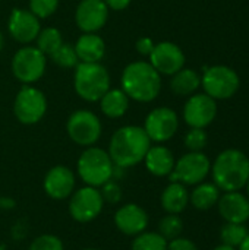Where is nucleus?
<instances>
[{
	"mask_svg": "<svg viewBox=\"0 0 249 250\" xmlns=\"http://www.w3.org/2000/svg\"><path fill=\"white\" fill-rule=\"evenodd\" d=\"M151 141L141 126H123L117 129L109 144V155L119 168L135 167L142 163Z\"/></svg>",
	"mask_w": 249,
	"mask_h": 250,
	"instance_id": "1",
	"label": "nucleus"
},
{
	"mask_svg": "<svg viewBox=\"0 0 249 250\" xmlns=\"http://www.w3.org/2000/svg\"><path fill=\"white\" fill-rule=\"evenodd\" d=\"M120 83V89L129 98L139 103H150L160 94L161 76L150 62H132L125 67Z\"/></svg>",
	"mask_w": 249,
	"mask_h": 250,
	"instance_id": "2",
	"label": "nucleus"
},
{
	"mask_svg": "<svg viewBox=\"0 0 249 250\" xmlns=\"http://www.w3.org/2000/svg\"><path fill=\"white\" fill-rule=\"evenodd\" d=\"M214 185L223 192H236L247 186L249 158L239 149H226L211 166Z\"/></svg>",
	"mask_w": 249,
	"mask_h": 250,
	"instance_id": "3",
	"label": "nucleus"
},
{
	"mask_svg": "<svg viewBox=\"0 0 249 250\" xmlns=\"http://www.w3.org/2000/svg\"><path fill=\"white\" fill-rule=\"evenodd\" d=\"M114 164L107 151L98 146H88L78 158L76 171L87 186L101 188L114 177Z\"/></svg>",
	"mask_w": 249,
	"mask_h": 250,
	"instance_id": "4",
	"label": "nucleus"
},
{
	"mask_svg": "<svg viewBox=\"0 0 249 250\" xmlns=\"http://www.w3.org/2000/svg\"><path fill=\"white\" fill-rule=\"evenodd\" d=\"M73 86L76 94L88 101H100L110 89V75L100 63H78L75 67Z\"/></svg>",
	"mask_w": 249,
	"mask_h": 250,
	"instance_id": "5",
	"label": "nucleus"
},
{
	"mask_svg": "<svg viewBox=\"0 0 249 250\" xmlns=\"http://www.w3.org/2000/svg\"><path fill=\"white\" fill-rule=\"evenodd\" d=\"M69 214L76 223L85 224L94 221L104 208V199L98 188L84 186L73 190L69 199Z\"/></svg>",
	"mask_w": 249,
	"mask_h": 250,
	"instance_id": "6",
	"label": "nucleus"
},
{
	"mask_svg": "<svg viewBox=\"0 0 249 250\" xmlns=\"http://www.w3.org/2000/svg\"><path fill=\"white\" fill-rule=\"evenodd\" d=\"M211 171V163L203 152H188L182 155L173 171L169 174L170 182H179L185 186H195L203 183Z\"/></svg>",
	"mask_w": 249,
	"mask_h": 250,
	"instance_id": "7",
	"label": "nucleus"
},
{
	"mask_svg": "<svg viewBox=\"0 0 249 250\" xmlns=\"http://www.w3.org/2000/svg\"><path fill=\"white\" fill-rule=\"evenodd\" d=\"M238 73L227 66H213L204 70L201 85L207 95L214 100H227L239 89Z\"/></svg>",
	"mask_w": 249,
	"mask_h": 250,
	"instance_id": "8",
	"label": "nucleus"
},
{
	"mask_svg": "<svg viewBox=\"0 0 249 250\" xmlns=\"http://www.w3.org/2000/svg\"><path fill=\"white\" fill-rule=\"evenodd\" d=\"M47 111L45 95L29 85L21 88L13 101V114L22 125L38 123Z\"/></svg>",
	"mask_w": 249,
	"mask_h": 250,
	"instance_id": "9",
	"label": "nucleus"
},
{
	"mask_svg": "<svg viewBox=\"0 0 249 250\" xmlns=\"http://www.w3.org/2000/svg\"><path fill=\"white\" fill-rule=\"evenodd\" d=\"M69 138L81 146H92L101 136V122L90 110H76L66 123Z\"/></svg>",
	"mask_w": 249,
	"mask_h": 250,
	"instance_id": "10",
	"label": "nucleus"
},
{
	"mask_svg": "<svg viewBox=\"0 0 249 250\" xmlns=\"http://www.w3.org/2000/svg\"><path fill=\"white\" fill-rule=\"evenodd\" d=\"M47 59L37 47H22L12 59V72L15 78L25 85L37 82L45 70Z\"/></svg>",
	"mask_w": 249,
	"mask_h": 250,
	"instance_id": "11",
	"label": "nucleus"
},
{
	"mask_svg": "<svg viewBox=\"0 0 249 250\" xmlns=\"http://www.w3.org/2000/svg\"><path fill=\"white\" fill-rule=\"evenodd\" d=\"M179 127L178 114L169 107H157L148 113L144 122V130L151 142L163 144L175 136Z\"/></svg>",
	"mask_w": 249,
	"mask_h": 250,
	"instance_id": "12",
	"label": "nucleus"
},
{
	"mask_svg": "<svg viewBox=\"0 0 249 250\" xmlns=\"http://www.w3.org/2000/svg\"><path fill=\"white\" fill-rule=\"evenodd\" d=\"M217 116L216 100L207 94L192 95L183 107V119L189 127L204 129Z\"/></svg>",
	"mask_w": 249,
	"mask_h": 250,
	"instance_id": "13",
	"label": "nucleus"
},
{
	"mask_svg": "<svg viewBox=\"0 0 249 250\" xmlns=\"http://www.w3.org/2000/svg\"><path fill=\"white\" fill-rule=\"evenodd\" d=\"M148 57L151 66L160 75H175L185 64V54L181 47L169 41L156 44Z\"/></svg>",
	"mask_w": 249,
	"mask_h": 250,
	"instance_id": "14",
	"label": "nucleus"
},
{
	"mask_svg": "<svg viewBox=\"0 0 249 250\" xmlns=\"http://www.w3.org/2000/svg\"><path fill=\"white\" fill-rule=\"evenodd\" d=\"M75 174L66 166L51 167L43 180V189L45 195L54 201H63L70 198L75 190Z\"/></svg>",
	"mask_w": 249,
	"mask_h": 250,
	"instance_id": "15",
	"label": "nucleus"
},
{
	"mask_svg": "<svg viewBox=\"0 0 249 250\" xmlns=\"http://www.w3.org/2000/svg\"><path fill=\"white\" fill-rule=\"evenodd\" d=\"M113 221L122 234L135 237L147 230L150 218L147 211L138 204H125L114 212Z\"/></svg>",
	"mask_w": 249,
	"mask_h": 250,
	"instance_id": "16",
	"label": "nucleus"
},
{
	"mask_svg": "<svg viewBox=\"0 0 249 250\" xmlns=\"http://www.w3.org/2000/svg\"><path fill=\"white\" fill-rule=\"evenodd\" d=\"M109 19V7L103 0H82L75 12V21L82 32H97Z\"/></svg>",
	"mask_w": 249,
	"mask_h": 250,
	"instance_id": "17",
	"label": "nucleus"
},
{
	"mask_svg": "<svg viewBox=\"0 0 249 250\" xmlns=\"http://www.w3.org/2000/svg\"><path fill=\"white\" fill-rule=\"evenodd\" d=\"M10 35L18 41V42H31L34 41L40 31V19L29 10L25 9H13L10 16H9V23H7Z\"/></svg>",
	"mask_w": 249,
	"mask_h": 250,
	"instance_id": "18",
	"label": "nucleus"
},
{
	"mask_svg": "<svg viewBox=\"0 0 249 250\" xmlns=\"http://www.w3.org/2000/svg\"><path fill=\"white\" fill-rule=\"evenodd\" d=\"M219 212L226 223L245 224L249 220V199L239 190L226 192L219 198Z\"/></svg>",
	"mask_w": 249,
	"mask_h": 250,
	"instance_id": "19",
	"label": "nucleus"
},
{
	"mask_svg": "<svg viewBox=\"0 0 249 250\" xmlns=\"http://www.w3.org/2000/svg\"><path fill=\"white\" fill-rule=\"evenodd\" d=\"M147 170L156 176V177H169V174L173 171L176 160L173 152L163 146V145H156L150 146L145 158H144Z\"/></svg>",
	"mask_w": 249,
	"mask_h": 250,
	"instance_id": "20",
	"label": "nucleus"
},
{
	"mask_svg": "<svg viewBox=\"0 0 249 250\" xmlns=\"http://www.w3.org/2000/svg\"><path fill=\"white\" fill-rule=\"evenodd\" d=\"M73 47L81 63H100L106 54L104 40L95 32H84Z\"/></svg>",
	"mask_w": 249,
	"mask_h": 250,
	"instance_id": "21",
	"label": "nucleus"
},
{
	"mask_svg": "<svg viewBox=\"0 0 249 250\" xmlns=\"http://www.w3.org/2000/svg\"><path fill=\"white\" fill-rule=\"evenodd\" d=\"M161 208L167 214H181L182 211L186 209L189 204V192L185 185L179 182H170L161 193L160 198Z\"/></svg>",
	"mask_w": 249,
	"mask_h": 250,
	"instance_id": "22",
	"label": "nucleus"
},
{
	"mask_svg": "<svg viewBox=\"0 0 249 250\" xmlns=\"http://www.w3.org/2000/svg\"><path fill=\"white\" fill-rule=\"evenodd\" d=\"M100 107L104 116L119 119L125 116L129 108V97L122 89H109L100 98Z\"/></svg>",
	"mask_w": 249,
	"mask_h": 250,
	"instance_id": "23",
	"label": "nucleus"
},
{
	"mask_svg": "<svg viewBox=\"0 0 249 250\" xmlns=\"http://www.w3.org/2000/svg\"><path fill=\"white\" fill-rule=\"evenodd\" d=\"M220 198V189L214 183H198L195 185V189L189 193V202L194 208L200 211L211 209L214 205H217Z\"/></svg>",
	"mask_w": 249,
	"mask_h": 250,
	"instance_id": "24",
	"label": "nucleus"
},
{
	"mask_svg": "<svg viewBox=\"0 0 249 250\" xmlns=\"http://www.w3.org/2000/svg\"><path fill=\"white\" fill-rule=\"evenodd\" d=\"M172 76L170 88L176 95L181 97L194 94L201 85V78L194 69H181Z\"/></svg>",
	"mask_w": 249,
	"mask_h": 250,
	"instance_id": "25",
	"label": "nucleus"
},
{
	"mask_svg": "<svg viewBox=\"0 0 249 250\" xmlns=\"http://www.w3.org/2000/svg\"><path fill=\"white\" fill-rule=\"evenodd\" d=\"M131 250H167V240L157 231H142L135 236Z\"/></svg>",
	"mask_w": 249,
	"mask_h": 250,
	"instance_id": "26",
	"label": "nucleus"
},
{
	"mask_svg": "<svg viewBox=\"0 0 249 250\" xmlns=\"http://www.w3.org/2000/svg\"><path fill=\"white\" fill-rule=\"evenodd\" d=\"M35 40H37V48L44 56H51L63 42L62 34L56 28H44V29H41Z\"/></svg>",
	"mask_w": 249,
	"mask_h": 250,
	"instance_id": "27",
	"label": "nucleus"
},
{
	"mask_svg": "<svg viewBox=\"0 0 249 250\" xmlns=\"http://www.w3.org/2000/svg\"><path fill=\"white\" fill-rule=\"evenodd\" d=\"M248 234V229L245 227V224L226 223L222 227L220 239H222L223 245H227V246H232V248H239L242 245V242L247 239Z\"/></svg>",
	"mask_w": 249,
	"mask_h": 250,
	"instance_id": "28",
	"label": "nucleus"
},
{
	"mask_svg": "<svg viewBox=\"0 0 249 250\" xmlns=\"http://www.w3.org/2000/svg\"><path fill=\"white\" fill-rule=\"evenodd\" d=\"M182 231H183V221L178 214H167L158 223V233L167 242L181 237Z\"/></svg>",
	"mask_w": 249,
	"mask_h": 250,
	"instance_id": "29",
	"label": "nucleus"
},
{
	"mask_svg": "<svg viewBox=\"0 0 249 250\" xmlns=\"http://www.w3.org/2000/svg\"><path fill=\"white\" fill-rule=\"evenodd\" d=\"M50 59L60 67L63 69H70V67H76L79 59L76 56L75 47L68 44V42H62V45L50 56Z\"/></svg>",
	"mask_w": 249,
	"mask_h": 250,
	"instance_id": "30",
	"label": "nucleus"
},
{
	"mask_svg": "<svg viewBox=\"0 0 249 250\" xmlns=\"http://www.w3.org/2000/svg\"><path fill=\"white\" fill-rule=\"evenodd\" d=\"M208 142V136L204 129L191 127V130L185 135V146L189 152H201Z\"/></svg>",
	"mask_w": 249,
	"mask_h": 250,
	"instance_id": "31",
	"label": "nucleus"
},
{
	"mask_svg": "<svg viewBox=\"0 0 249 250\" xmlns=\"http://www.w3.org/2000/svg\"><path fill=\"white\" fill-rule=\"evenodd\" d=\"M59 7V0H29V12H32L38 19H45L51 16Z\"/></svg>",
	"mask_w": 249,
	"mask_h": 250,
	"instance_id": "32",
	"label": "nucleus"
},
{
	"mask_svg": "<svg viewBox=\"0 0 249 250\" xmlns=\"http://www.w3.org/2000/svg\"><path fill=\"white\" fill-rule=\"evenodd\" d=\"M28 250H65V246L57 236L41 234L31 242Z\"/></svg>",
	"mask_w": 249,
	"mask_h": 250,
	"instance_id": "33",
	"label": "nucleus"
},
{
	"mask_svg": "<svg viewBox=\"0 0 249 250\" xmlns=\"http://www.w3.org/2000/svg\"><path fill=\"white\" fill-rule=\"evenodd\" d=\"M98 189L101 192V196L104 199V204L107 202L110 205H116V204L120 202V199H122V188H120V185L116 180L110 179L109 182H106Z\"/></svg>",
	"mask_w": 249,
	"mask_h": 250,
	"instance_id": "34",
	"label": "nucleus"
},
{
	"mask_svg": "<svg viewBox=\"0 0 249 250\" xmlns=\"http://www.w3.org/2000/svg\"><path fill=\"white\" fill-rule=\"evenodd\" d=\"M167 250H198L197 245L185 237H176L167 242Z\"/></svg>",
	"mask_w": 249,
	"mask_h": 250,
	"instance_id": "35",
	"label": "nucleus"
},
{
	"mask_svg": "<svg viewBox=\"0 0 249 250\" xmlns=\"http://www.w3.org/2000/svg\"><path fill=\"white\" fill-rule=\"evenodd\" d=\"M154 45H156V44L153 42L151 38L142 37V38H139V40L136 41V51H138L139 54H142V56H150L151 51H153V48H154Z\"/></svg>",
	"mask_w": 249,
	"mask_h": 250,
	"instance_id": "36",
	"label": "nucleus"
},
{
	"mask_svg": "<svg viewBox=\"0 0 249 250\" xmlns=\"http://www.w3.org/2000/svg\"><path fill=\"white\" fill-rule=\"evenodd\" d=\"M109 9H113V10H123L126 9L129 4H131V0H103Z\"/></svg>",
	"mask_w": 249,
	"mask_h": 250,
	"instance_id": "37",
	"label": "nucleus"
},
{
	"mask_svg": "<svg viewBox=\"0 0 249 250\" xmlns=\"http://www.w3.org/2000/svg\"><path fill=\"white\" fill-rule=\"evenodd\" d=\"M15 201L12 198H7V196H0V209L3 211H9V209H13L15 208Z\"/></svg>",
	"mask_w": 249,
	"mask_h": 250,
	"instance_id": "38",
	"label": "nucleus"
},
{
	"mask_svg": "<svg viewBox=\"0 0 249 250\" xmlns=\"http://www.w3.org/2000/svg\"><path fill=\"white\" fill-rule=\"evenodd\" d=\"M239 250H249V234L247 236V239L242 242V245L239 246Z\"/></svg>",
	"mask_w": 249,
	"mask_h": 250,
	"instance_id": "39",
	"label": "nucleus"
},
{
	"mask_svg": "<svg viewBox=\"0 0 249 250\" xmlns=\"http://www.w3.org/2000/svg\"><path fill=\"white\" fill-rule=\"evenodd\" d=\"M213 250H236V248H232V246H227V245H220V246L214 248Z\"/></svg>",
	"mask_w": 249,
	"mask_h": 250,
	"instance_id": "40",
	"label": "nucleus"
},
{
	"mask_svg": "<svg viewBox=\"0 0 249 250\" xmlns=\"http://www.w3.org/2000/svg\"><path fill=\"white\" fill-rule=\"evenodd\" d=\"M3 48V35H1V32H0V50Z\"/></svg>",
	"mask_w": 249,
	"mask_h": 250,
	"instance_id": "41",
	"label": "nucleus"
},
{
	"mask_svg": "<svg viewBox=\"0 0 249 250\" xmlns=\"http://www.w3.org/2000/svg\"><path fill=\"white\" fill-rule=\"evenodd\" d=\"M247 189H248V196H249V179H248V182H247Z\"/></svg>",
	"mask_w": 249,
	"mask_h": 250,
	"instance_id": "42",
	"label": "nucleus"
},
{
	"mask_svg": "<svg viewBox=\"0 0 249 250\" xmlns=\"http://www.w3.org/2000/svg\"><path fill=\"white\" fill-rule=\"evenodd\" d=\"M82 250H100V249H94V248H88V249H82Z\"/></svg>",
	"mask_w": 249,
	"mask_h": 250,
	"instance_id": "43",
	"label": "nucleus"
}]
</instances>
